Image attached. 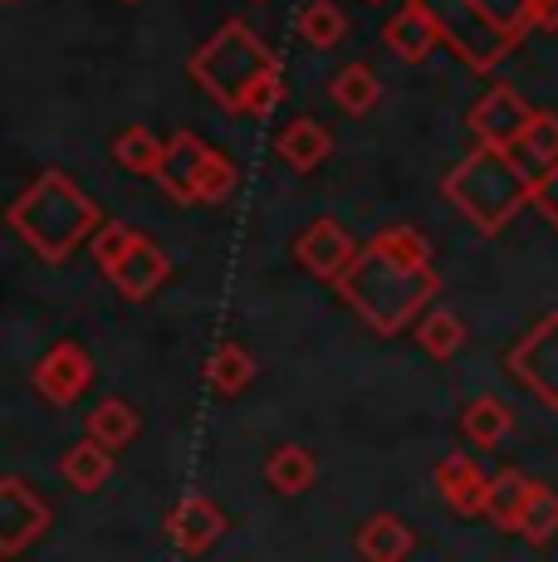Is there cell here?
Here are the masks:
<instances>
[{
  "label": "cell",
  "instance_id": "1",
  "mask_svg": "<svg viewBox=\"0 0 558 562\" xmlns=\"http://www.w3.org/2000/svg\"><path fill=\"white\" fill-rule=\"evenodd\" d=\"M338 294L378 338H397L406 323L426 318V304L442 294V279L432 269V240L416 225L378 231L338 279Z\"/></svg>",
  "mask_w": 558,
  "mask_h": 562
},
{
  "label": "cell",
  "instance_id": "2",
  "mask_svg": "<svg viewBox=\"0 0 558 562\" xmlns=\"http://www.w3.org/2000/svg\"><path fill=\"white\" fill-rule=\"evenodd\" d=\"M191 79L207 89L225 113L265 117L284 99V69L279 54L250 30V20H225L216 35L191 54Z\"/></svg>",
  "mask_w": 558,
  "mask_h": 562
},
{
  "label": "cell",
  "instance_id": "3",
  "mask_svg": "<svg viewBox=\"0 0 558 562\" xmlns=\"http://www.w3.org/2000/svg\"><path fill=\"white\" fill-rule=\"evenodd\" d=\"M103 225L99 205L79 181L59 167H45L15 201H10V231L30 245L45 265H64L83 240H93Z\"/></svg>",
  "mask_w": 558,
  "mask_h": 562
},
{
  "label": "cell",
  "instance_id": "4",
  "mask_svg": "<svg viewBox=\"0 0 558 562\" xmlns=\"http://www.w3.org/2000/svg\"><path fill=\"white\" fill-rule=\"evenodd\" d=\"M446 196L456 211H466L476 221V231L495 235L524 205H534V177L514 153L504 147H470L466 157L450 167Z\"/></svg>",
  "mask_w": 558,
  "mask_h": 562
},
{
  "label": "cell",
  "instance_id": "5",
  "mask_svg": "<svg viewBox=\"0 0 558 562\" xmlns=\"http://www.w3.org/2000/svg\"><path fill=\"white\" fill-rule=\"evenodd\" d=\"M412 5H422L426 15H432V25L442 30V40L476 74H490L495 64H504V54L520 45V40H514L510 30H500L476 0H412Z\"/></svg>",
  "mask_w": 558,
  "mask_h": 562
},
{
  "label": "cell",
  "instance_id": "6",
  "mask_svg": "<svg viewBox=\"0 0 558 562\" xmlns=\"http://www.w3.org/2000/svg\"><path fill=\"white\" fill-rule=\"evenodd\" d=\"M510 376L524 386L529 396H539L549 411H558V313L539 318L510 352H504Z\"/></svg>",
  "mask_w": 558,
  "mask_h": 562
},
{
  "label": "cell",
  "instance_id": "7",
  "mask_svg": "<svg viewBox=\"0 0 558 562\" xmlns=\"http://www.w3.org/2000/svg\"><path fill=\"white\" fill-rule=\"evenodd\" d=\"M49 524H55V509L20 474H5L0 480V558H20L49 533Z\"/></svg>",
  "mask_w": 558,
  "mask_h": 562
},
{
  "label": "cell",
  "instance_id": "8",
  "mask_svg": "<svg viewBox=\"0 0 558 562\" xmlns=\"http://www.w3.org/2000/svg\"><path fill=\"white\" fill-rule=\"evenodd\" d=\"M534 113H539V108L524 103L510 83H495V89L480 93L476 108H470V133H476V147H504V153H514V147L524 143V133H529Z\"/></svg>",
  "mask_w": 558,
  "mask_h": 562
},
{
  "label": "cell",
  "instance_id": "9",
  "mask_svg": "<svg viewBox=\"0 0 558 562\" xmlns=\"http://www.w3.org/2000/svg\"><path fill=\"white\" fill-rule=\"evenodd\" d=\"M30 382H35V392L45 396L49 406H74L83 392H89V382H93V358L79 348V342L64 338V342H55V348L35 362Z\"/></svg>",
  "mask_w": 558,
  "mask_h": 562
},
{
  "label": "cell",
  "instance_id": "10",
  "mask_svg": "<svg viewBox=\"0 0 558 562\" xmlns=\"http://www.w3.org/2000/svg\"><path fill=\"white\" fill-rule=\"evenodd\" d=\"M362 245H353V235L343 231L338 221H314L304 235L294 240V259L309 269L314 279H328V284H338L343 274L353 269V259H358Z\"/></svg>",
  "mask_w": 558,
  "mask_h": 562
},
{
  "label": "cell",
  "instance_id": "11",
  "mask_svg": "<svg viewBox=\"0 0 558 562\" xmlns=\"http://www.w3.org/2000/svg\"><path fill=\"white\" fill-rule=\"evenodd\" d=\"M221 533H225V514L207 494H187V499H177L167 509V538L177 553H187V558L211 553L221 543Z\"/></svg>",
  "mask_w": 558,
  "mask_h": 562
},
{
  "label": "cell",
  "instance_id": "12",
  "mask_svg": "<svg viewBox=\"0 0 558 562\" xmlns=\"http://www.w3.org/2000/svg\"><path fill=\"white\" fill-rule=\"evenodd\" d=\"M216 147H207L197 133H177L167 137L163 167H157V181L177 205H197L201 201V177H207V161Z\"/></svg>",
  "mask_w": 558,
  "mask_h": 562
},
{
  "label": "cell",
  "instance_id": "13",
  "mask_svg": "<svg viewBox=\"0 0 558 562\" xmlns=\"http://www.w3.org/2000/svg\"><path fill=\"white\" fill-rule=\"evenodd\" d=\"M171 279V259L157 240H147V235H137L133 250L123 255V265L109 274V284L118 289L123 299H133V304H143V299H153L157 289H163Z\"/></svg>",
  "mask_w": 558,
  "mask_h": 562
},
{
  "label": "cell",
  "instance_id": "14",
  "mask_svg": "<svg viewBox=\"0 0 558 562\" xmlns=\"http://www.w3.org/2000/svg\"><path fill=\"white\" fill-rule=\"evenodd\" d=\"M436 490H442V499L460 518H480V514H486L490 480L480 474V464L470 456H446L442 464H436Z\"/></svg>",
  "mask_w": 558,
  "mask_h": 562
},
{
  "label": "cell",
  "instance_id": "15",
  "mask_svg": "<svg viewBox=\"0 0 558 562\" xmlns=\"http://www.w3.org/2000/svg\"><path fill=\"white\" fill-rule=\"evenodd\" d=\"M382 45H388L397 59L422 64V59H432L436 45H442V30L432 25V15H426L422 5H412V0H406L388 25H382Z\"/></svg>",
  "mask_w": 558,
  "mask_h": 562
},
{
  "label": "cell",
  "instance_id": "16",
  "mask_svg": "<svg viewBox=\"0 0 558 562\" xmlns=\"http://www.w3.org/2000/svg\"><path fill=\"white\" fill-rule=\"evenodd\" d=\"M358 553L368 558V562H402L406 553L416 548V533H412V524L406 518H397V514H372V518H362V528H358Z\"/></svg>",
  "mask_w": 558,
  "mask_h": 562
},
{
  "label": "cell",
  "instance_id": "17",
  "mask_svg": "<svg viewBox=\"0 0 558 562\" xmlns=\"http://www.w3.org/2000/svg\"><path fill=\"white\" fill-rule=\"evenodd\" d=\"M275 147L294 171H314L319 161H328V153H334V137H328V127L314 123V117H294V123L275 137Z\"/></svg>",
  "mask_w": 558,
  "mask_h": 562
},
{
  "label": "cell",
  "instance_id": "18",
  "mask_svg": "<svg viewBox=\"0 0 558 562\" xmlns=\"http://www.w3.org/2000/svg\"><path fill=\"white\" fill-rule=\"evenodd\" d=\"M59 474H64V484L79 494L103 490L113 474V450H103L99 440H79V446H69L59 456Z\"/></svg>",
  "mask_w": 558,
  "mask_h": 562
},
{
  "label": "cell",
  "instance_id": "19",
  "mask_svg": "<svg viewBox=\"0 0 558 562\" xmlns=\"http://www.w3.org/2000/svg\"><path fill=\"white\" fill-rule=\"evenodd\" d=\"M207 376L216 396H241L245 386L255 382V352L245 342H221L216 352L207 358Z\"/></svg>",
  "mask_w": 558,
  "mask_h": 562
},
{
  "label": "cell",
  "instance_id": "20",
  "mask_svg": "<svg viewBox=\"0 0 558 562\" xmlns=\"http://www.w3.org/2000/svg\"><path fill=\"white\" fill-rule=\"evenodd\" d=\"M460 430H466L470 436V446H500L504 436H510L514 430V411L500 402V396H476V402H470L466 411H460Z\"/></svg>",
  "mask_w": 558,
  "mask_h": 562
},
{
  "label": "cell",
  "instance_id": "21",
  "mask_svg": "<svg viewBox=\"0 0 558 562\" xmlns=\"http://www.w3.org/2000/svg\"><path fill=\"white\" fill-rule=\"evenodd\" d=\"M319 480V464H314V456H309L304 446H279L270 460H265V484H270L275 494H304L309 484Z\"/></svg>",
  "mask_w": 558,
  "mask_h": 562
},
{
  "label": "cell",
  "instance_id": "22",
  "mask_svg": "<svg viewBox=\"0 0 558 562\" xmlns=\"http://www.w3.org/2000/svg\"><path fill=\"white\" fill-rule=\"evenodd\" d=\"M529 494H534V480H529L524 470H500V474H490L486 518H495L500 528H510V533H514V524H520V509L529 504Z\"/></svg>",
  "mask_w": 558,
  "mask_h": 562
},
{
  "label": "cell",
  "instance_id": "23",
  "mask_svg": "<svg viewBox=\"0 0 558 562\" xmlns=\"http://www.w3.org/2000/svg\"><path fill=\"white\" fill-rule=\"evenodd\" d=\"M89 440H99L103 450H123V446H133L137 440V411L123 402V396H109V402H99L93 406V416H89Z\"/></svg>",
  "mask_w": 558,
  "mask_h": 562
},
{
  "label": "cell",
  "instance_id": "24",
  "mask_svg": "<svg viewBox=\"0 0 558 562\" xmlns=\"http://www.w3.org/2000/svg\"><path fill=\"white\" fill-rule=\"evenodd\" d=\"M514 533H520L529 548H549L558 538V490H549V484H534L529 504L520 509Z\"/></svg>",
  "mask_w": 558,
  "mask_h": 562
},
{
  "label": "cell",
  "instance_id": "25",
  "mask_svg": "<svg viewBox=\"0 0 558 562\" xmlns=\"http://www.w3.org/2000/svg\"><path fill=\"white\" fill-rule=\"evenodd\" d=\"M163 153H167V143H157V133H147L143 123L123 127V133L113 137V161L127 171H137V177H157Z\"/></svg>",
  "mask_w": 558,
  "mask_h": 562
},
{
  "label": "cell",
  "instance_id": "26",
  "mask_svg": "<svg viewBox=\"0 0 558 562\" xmlns=\"http://www.w3.org/2000/svg\"><path fill=\"white\" fill-rule=\"evenodd\" d=\"M328 93H334V103H338L348 117H362V113H372V103H378L382 89H378V74H372L368 64H348V69L334 74Z\"/></svg>",
  "mask_w": 558,
  "mask_h": 562
},
{
  "label": "cell",
  "instance_id": "27",
  "mask_svg": "<svg viewBox=\"0 0 558 562\" xmlns=\"http://www.w3.org/2000/svg\"><path fill=\"white\" fill-rule=\"evenodd\" d=\"M416 342H422L426 358L446 362V358H456V352L466 348V323H460L450 308H432L422 323H416Z\"/></svg>",
  "mask_w": 558,
  "mask_h": 562
},
{
  "label": "cell",
  "instance_id": "28",
  "mask_svg": "<svg viewBox=\"0 0 558 562\" xmlns=\"http://www.w3.org/2000/svg\"><path fill=\"white\" fill-rule=\"evenodd\" d=\"M514 157L529 167V177H544L549 167H558V113H534L529 133L514 147Z\"/></svg>",
  "mask_w": 558,
  "mask_h": 562
},
{
  "label": "cell",
  "instance_id": "29",
  "mask_svg": "<svg viewBox=\"0 0 558 562\" xmlns=\"http://www.w3.org/2000/svg\"><path fill=\"white\" fill-rule=\"evenodd\" d=\"M299 35L314 49H334L338 40L348 35V15H343L334 0H309V5L299 10Z\"/></svg>",
  "mask_w": 558,
  "mask_h": 562
},
{
  "label": "cell",
  "instance_id": "30",
  "mask_svg": "<svg viewBox=\"0 0 558 562\" xmlns=\"http://www.w3.org/2000/svg\"><path fill=\"white\" fill-rule=\"evenodd\" d=\"M133 240H137V231H127L123 221H103L99 225V235H93V259H99V269L103 274H113L118 265H123V255L133 250Z\"/></svg>",
  "mask_w": 558,
  "mask_h": 562
},
{
  "label": "cell",
  "instance_id": "31",
  "mask_svg": "<svg viewBox=\"0 0 558 562\" xmlns=\"http://www.w3.org/2000/svg\"><path fill=\"white\" fill-rule=\"evenodd\" d=\"M476 5L486 10L500 30H510L514 40H524L534 30V10H539V0H476Z\"/></svg>",
  "mask_w": 558,
  "mask_h": 562
},
{
  "label": "cell",
  "instance_id": "32",
  "mask_svg": "<svg viewBox=\"0 0 558 562\" xmlns=\"http://www.w3.org/2000/svg\"><path fill=\"white\" fill-rule=\"evenodd\" d=\"M235 181H241V171H235V161L225 153H211L207 161V177H201V205H216L235 191Z\"/></svg>",
  "mask_w": 558,
  "mask_h": 562
},
{
  "label": "cell",
  "instance_id": "33",
  "mask_svg": "<svg viewBox=\"0 0 558 562\" xmlns=\"http://www.w3.org/2000/svg\"><path fill=\"white\" fill-rule=\"evenodd\" d=\"M534 205L549 225H558V167H549L544 177H534Z\"/></svg>",
  "mask_w": 558,
  "mask_h": 562
},
{
  "label": "cell",
  "instance_id": "34",
  "mask_svg": "<svg viewBox=\"0 0 558 562\" xmlns=\"http://www.w3.org/2000/svg\"><path fill=\"white\" fill-rule=\"evenodd\" d=\"M534 30H558V0H539V10H534Z\"/></svg>",
  "mask_w": 558,
  "mask_h": 562
},
{
  "label": "cell",
  "instance_id": "35",
  "mask_svg": "<svg viewBox=\"0 0 558 562\" xmlns=\"http://www.w3.org/2000/svg\"><path fill=\"white\" fill-rule=\"evenodd\" d=\"M5 5H15V0H5Z\"/></svg>",
  "mask_w": 558,
  "mask_h": 562
}]
</instances>
